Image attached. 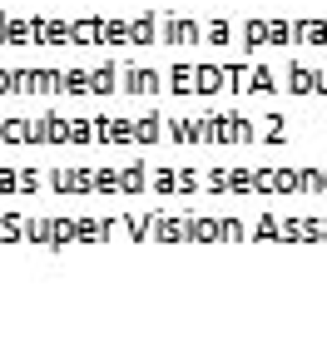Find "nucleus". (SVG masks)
Listing matches in <instances>:
<instances>
[]
</instances>
